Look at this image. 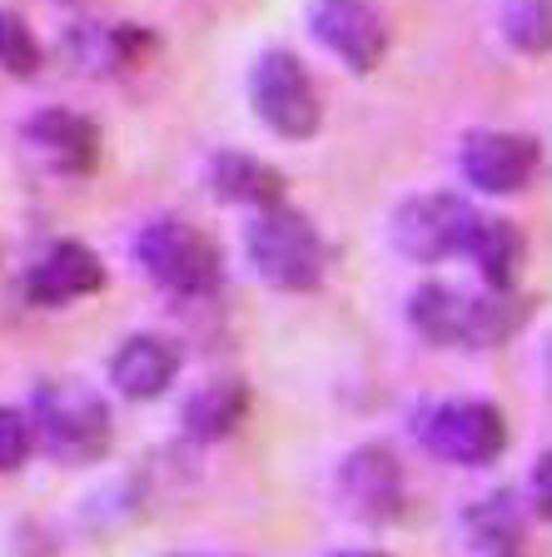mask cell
Here are the masks:
<instances>
[{
    "label": "cell",
    "instance_id": "6da1fadb",
    "mask_svg": "<svg viewBox=\"0 0 552 557\" xmlns=\"http://www.w3.org/2000/svg\"><path fill=\"white\" fill-rule=\"evenodd\" d=\"M30 433L60 463H95L110 448V404L81 379H50L35 388Z\"/></svg>",
    "mask_w": 552,
    "mask_h": 557
},
{
    "label": "cell",
    "instance_id": "7a4b0ae2",
    "mask_svg": "<svg viewBox=\"0 0 552 557\" xmlns=\"http://www.w3.org/2000/svg\"><path fill=\"white\" fill-rule=\"evenodd\" d=\"M244 249H249L254 274L265 278V284H274V289H284V294L319 289L323 264H329L319 230L304 220L299 209H289L284 199L254 214L249 230H244Z\"/></svg>",
    "mask_w": 552,
    "mask_h": 557
},
{
    "label": "cell",
    "instance_id": "3957f363",
    "mask_svg": "<svg viewBox=\"0 0 552 557\" xmlns=\"http://www.w3.org/2000/svg\"><path fill=\"white\" fill-rule=\"evenodd\" d=\"M135 259L139 269L160 284V289L180 294V299H205L219 289V249L205 230L184 220H155L135 234Z\"/></svg>",
    "mask_w": 552,
    "mask_h": 557
},
{
    "label": "cell",
    "instance_id": "277c9868",
    "mask_svg": "<svg viewBox=\"0 0 552 557\" xmlns=\"http://www.w3.org/2000/svg\"><path fill=\"white\" fill-rule=\"evenodd\" d=\"M249 100H254V115L265 120L279 139L319 135L323 104H319V90H314V81H309V70L299 65V55H289V50H265V55L254 60Z\"/></svg>",
    "mask_w": 552,
    "mask_h": 557
},
{
    "label": "cell",
    "instance_id": "5b68a950",
    "mask_svg": "<svg viewBox=\"0 0 552 557\" xmlns=\"http://www.w3.org/2000/svg\"><path fill=\"white\" fill-rule=\"evenodd\" d=\"M418 443L458 468H483L507 448V418L488 398H453L418 418Z\"/></svg>",
    "mask_w": 552,
    "mask_h": 557
},
{
    "label": "cell",
    "instance_id": "8992f818",
    "mask_svg": "<svg viewBox=\"0 0 552 557\" xmlns=\"http://www.w3.org/2000/svg\"><path fill=\"white\" fill-rule=\"evenodd\" d=\"M478 224V209L458 195H418L393 214V244L414 264H443L468 249V234Z\"/></svg>",
    "mask_w": 552,
    "mask_h": 557
},
{
    "label": "cell",
    "instance_id": "52a82bcc",
    "mask_svg": "<svg viewBox=\"0 0 552 557\" xmlns=\"http://www.w3.org/2000/svg\"><path fill=\"white\" fill-rule=\"evenodd\" d=\"M309 30L319 35V46L329 55H339L358 75H368L389 55V25H383L373 0H314Z\"/></svg>",
    "mask_w": 552,
    "mask_h": 557
},
{
    "label": "cell",
    "instance_id": "ba28073f",
    "mask_svg": "<svg viewBox=\"0 0 552 557\" xmlns=\"http://www.w3.org/2000/svg\"><path fill=\"white\" fill-rule=\"evenodd\" d=\"M463 180L483 195H518L532 185V174L542 164L538 139L513 135V129H473L458 145Z\"/></svg>",
    "mask_w": 552,
    "mask_h": 557
},
{
    "label": "cell",
    "instance_id": "9c48e42d",
    "mask_svg": "<svg viewBox=\"0 0 552 557\" xmlns=\"http://www.w3.org/2000/svg\"><path fill=\"white\" fill-rule=\"evenodd\" d=\"M339 493L364 522H393L403 512V463L383 443H364L339 468Z\"/></svg>",
    "mask_w": 552,
    "mask_h": 557
},
{
    "label": "cell",
    "instance_id": "30bf717a",
    "mask_svg": "<svg viewBox=\"0 0 552 557\" xmlns=\"http://www.w3.org/2000/svg\"><path fill=\"white\" fill-rule=\"evenodd\" d=\"M100 284H105V264L90 244L60 239L30 264V274H25V299L40 304V309H60V304L100 294Z\"/></svg>",
    "mask_w": 552,
    "mask_h": 557
},
{
    "label": "cell",
    "instance_id": "8fae6325",
    "mask_svg": "<svg viewBox=\"0 0 552 557\" xmlns=\"http://www.w3.org/2000/svg\"><path fill=\"white\" fill-rule=\"evenodd\" d=\"M25 145L50 174H90L100 164V129L81 110H40L25 125Z\"/></svg>",
    "mask_w": 552,
    "mask_h": 557
},
{
    "label": "cell",
    "instance_id": "7c38bea8",
    "mask_svg": "<svg viewBox=\"0 0 552 557\" xmlns=\"http://www.w3.org/2000/svg\"><path fill=\"white\" fill-rule=\"evenodd\" d=\"M174 373H180V354H174V344L160 334L125 338V344L115 348V359H110L115 388L125 398H139V404H145V398H160L174 383Z\"/></svg>",
    "mask_w": 552,
    "mask_h": 557
},
{
    "label": "cell",
    "instance_id": "4fadbf2b",
    "mask_svg": "<svg viewBox=\"0 0 552 557\" xmlns=\"http://www.w3.org/2000/svg\"><path fill=\"white\" fill-rule=\"evenodd\" d=\"M244 418H249V388L240 379H214L189 394V404H184V433L195 443H219V438H230Z\"/></svg>",
    "mask_w": 552,
    "mask_h": 557
},
{
    "label": "cell",
    "instance_id": "5bb4252c",
    "mask_svg": "<svg viewBox=\"0 0 552 557\" xmlns=\"http://www.w3.org/2000/svg\"><path fill=\"white\" fill-rule=\"evenodd\" d=\"M209 189L230 205H249V209H269L284 199V180L279 170H269L265 160H254L244 150H224L209 164Z\"/></svg>",
    "mask_w": 552,
    "mask_h": 557
},
{
    "label": "cell",
    "instance_id": "9a60e30c",
    "mask_svg": "<svg viewBox=\"0 0 552 557\" xmlns=\"http://www.w3.org/2000/svg\"><path fill=\"white\" fill-rule=\"evenodd\" d=\"M463 255L478 264V274H483L488 289H513L528 249H523V230H518V224L483 220V214H478V224H473L468 249H463Z\"/></svg>",
    "mask_w": 552,
    "mask_h": 557
},
{
    "label": "cell",
    "instance_id": "2e32d148",
    "mask_svg": "<svg viewBox=\"0 0 552 557\" xmlns=\"http://www.w3.org/2000/svg\"><path fill=\"white\" fill-rule=\"evenodd\" d=\"M145 50H150V35L130 30V25H115V30L81 25V30L65 35V60L90 70V75H110V70H120V65H135Z\"/></svg>",
    "mask_w": 552,
    "mask_h": 557
},
{
    "label": "cell",
    "instance_id": "e0dca14e",
    "mask_svg": "<svg viewBox=\"0 0 552 557\" xmlns=\"http://www.w3.org/2000/svg\"><path fill=\"white\" fill-rule=\"evenodd\" d=\"M463 313H468V294L453 289V284H418V294L408 299V324L418 338L443 348H463Z\"/></svg>",
    "mask_w": 552,
    "mask_h": 557
},
{
    "label": "cell",
    "instance_id": "ac0fdd59",
    "mask_svg": "<svg viewBox=\"0 0 552 557\" xmlns=\"http://www.w3.org/2000/svg\"><path fill=\"white\" fill-rule=\"evenodd\" d=\"M463 528H468V537L483 553L503 557L513 553V547L523 543V503L518 493H488L483 503H473L468 512H463Z\"/></svg>",
    "mask_w": 552,
    "mask_h": 557
},
{
    "label": "cell",
    "instance_id": "d6986e66",
    "mask_svg": "<svg viewBox=\"0 0 552 557\" xmlns=\"http://www.w3.org/2000/svg\"><path fill=\"white\" fill-rule=\"evenodd\" d=\"M503 35L523 55L548 50V0H503Z\"/></svg>",
    "mask_w": 552,
    "mask_h": 557
},
{
    "label": "cell",
    "instance_id": "ffe728a7",
    "mask_svg": "<svg viewBox=\"0 0 552 557\" xmlns=\"http://www.w3.org/2000/svg\"><path fill=\"white\" fill-rule=\"evenodd\" d=\"M0 70L5 75H35L40 70V46L21 15L0 11Z\"/></svg>",
    "mask_w": 552,
    "mask_h": 557
},
{
    "label": "cell",
    "instance_id": "44dd1931",
    "mask_svg": "<svg viewBox=\"0 0 552 557\" xmlns=\"http://www.w3.org/2000/svg\"><path fill=\"white\" fill-rule=\"evenodd\" d=\"M35 448V433H30V418L15 413V408H0V473H11L30 458Z\"/></svg>",
    "mask_w": 552,
    "mask_h": 557
},
{
    "label": "cell",
    "instance_id": "7402d4cb",
    "mask_svg": "<svg viewBox=\"0 0 552 557\" xmlns=\"http://www.w3.org/2000/svg\"><path fill=\"white\" fill-rule=\"evenodd\" d=\"M552 458L542 453L538 458V468H532V498H538V512H548V493H552Z\"/></svg>",
    "mask_w": 552,
    "mask_h": 557
},
{
    "label": "cell",
    "instance_id": "603a6c76",
    "mask_svg": "<svg viewBox=\"0 0 552 557\" xmlns=\"http://www.w3.org/2000/svg\"><path fill=\"white\" fill-rule=\"evenodd\" d=\"M339 557H389V553H368V547H358V553H339Z\"/></svg>",
    "mask_w": 552,
    "mask_h": 557
},
{
    "label": "cell",
    "instance_id": "cb8c5ba5",
    "mask_svg": "<svg viewBox=\"0 0 552 557\" xmlns=\"http://www.w3.org/2000/svg\"><path fill=\"white\" fill-rule=\"evenodd\" d=\"M170 557H219V553H170Z\"/></svg>",
    "mask_w": 552,
    "mask_h": 557
},
{
    "label": "cell",
    "instance_id": "d4e9b609",
    "mask_svg": "<svg viewBox=\"0 0 552 557\" xmlns=\"http://www.w3.org/2000/svg\"><path fill=\"white\" fill-rule=\"evenodd\" d=\"M503 557H518V553H503Z\"/></svg>",
    "mask_w": 552,
    "mask_h": 557
}]
</instances>
